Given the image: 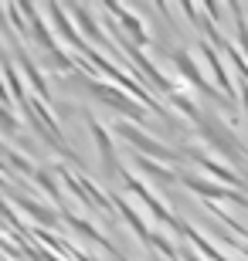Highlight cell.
Returning a JSON list of instances; mask_svg holds the SVG:
<instances>
[{"label": "cell", "instance_id": "3", "mask_svg": "<svg viewBox=\"0 0 248 261\" xmlns=\"http://www.w3.org/2000/svg\"><path fill=\"white\" fill-rule=\"evenodd\" d=\"M116 136H123L126 143L136 149V156H143V160H167L170 163V170L177 166V173H181V166H184V156H181V149H170V146H163V143H156L153 136H146L140 126H133V122H116Z\"/></svg>", "mask_w": 248, "mask_h": 261}, {"label": "cell", "instance_id": "9", "mask_svg": "<svg viewBox=\"0 0 248 261\" xmlns=\"http://www.w3.org/2000/svg\"><path fill=\"white\" fill-rule=\"evenodd\" d=\"M10 200L17 203L28 217H34L38 224H44V227H58V214L51 211V207H44V203H38V200H31V197L17 194V190H10Z\"/></svg>", "mask_w": 248, "mask_h": 261}, {"label": "cell", "instance_id": "6", "mask_svg": "<svg viewBox=\"0 0 248 261\" xmlns=\"http://www.w3.org/2000/svg\"><path fill=\"white\" fill-rule=\"evenodd\" d=\"M14 61H17V71L31 82V88H34V95H38V102H51V88H48V78H44V71H41L34 61H31V55L24 48H14Z\"/></svg>", "mask_w": 248, "mask_h": 261}, {"label": "cell", "instance_id": "5", "mask_svg": "<svg viewBox=\"0 0 248 261\" xmlns=\"http://www.w3.org/2000/svg\"><path fill=\"white\" fill-rule=\"evenodd\" d=\"M181 156H184V160H191V163H200L214 180H221V187H241V184H245V176H241V173H235L231 166L221 163L218 156L204 153V149H197V146H181Z\"/></svg>", "mask_w": 248, "mask_h": 261}, {"label": "cell", "instance_id": "15", "mask_svg": "<svg viewBox=\"0 0 248 261\" xmlns=\"http://www.w3.org/2000/svg\"><path fill=\"white\" fill-rule=\"evenodd\" d=\"M146 248H153V251H160V254H167V261H177V248H173V241H170V234H163V231H153L150 234V244Z\"/></svg>", "mask_w": 248, "mask_h": 261}, {"label": "cell", "instance_id": "4", "mask_svg": "<svg viewBox=\"0 0 248 261\" xmlns=\"http://www.w3.org/2000/svg\"><path fill=\"white\" fill-rule=\"evenodd\" d=\"M181 184L191 190V194H200V197H208V203H214V200H235V203H241V207H248V194H238V190H231V187H221V184H214V180H204V176H194V173H187V170H181Z\"/></svg>", "mask_w": 248, "mask_h": 261}, {"label": "cell", "instance_id": "14", "mask_svg": "<svg viewBox=\"0 0 248 261\" xmlns=\"http://www.w3.org/2000/svg\"><path fill=\"white\" fill-rule=\"evenodd\" d=\"M184 238H187V241H191V244H197L200 251H204V258H211V261H228V258H224V254L218 251V248H211V241H208V238H204V234H200V231H194L191 224H187V231H184Z\"/></svg>", "mask_w": 248, "mask_h": 261}, {"label": "cell", "instance_id": "17", "mask_svg": "<svg viewBox=\"0 0 248 261\" xmlns=\"http://www.w3.org/2000/svg\"><path fill=\"white\" fill-rule=\"evenodd\" d=\"M0 133L4 136H20V119L10 112V106H0Z\"/></svg>", "mask_w": 248, "mask_h": 261}, {"label": "cell", "instance_id": "20", "mask_svg": "<svg viewBox=\"0 0 248 261\" xmlns=\"http://www.w3.org/2000/svg\"><path fill=\"white\" fill-rule=\"evenodd\" d=\"M0 187H4V180H0Z\"/></svg>", "mask_w": 248, "mask_h": 261}, {"label": "cell", "instance_id": "1", "mask_svg": "<svg viewBox=\"0 0 248 261\" xmlns=\"http://www.w3.org/2000/svg\"><path fill=\"white\" fill-rule=\"evenodd\" d=\"M197 136L204 139V143L214 149V153L221 156V163H248V149H245V143H241L238 136H235V129L231 126H224L214 112H204L200 116V122H197Z\"/></svg>", "mask_w": 248, "mask_h": 261}, {"label": "cell", "instance_id": "8", "mask_svg": "<svg viewBox=\"0 0 248 261\" xmlns=\"http://www.w3.org/2000/svg\"><path fill=\"white\" fill-rule=\"evenodd\" d=\"M44 14H48L51 17V24H55V34H61V38L68 41V44H72V48L75 51H85L88 44H85V38H82V34H78L75 31V24H72V20H68V10L65 7H58V4H48V7H44Z\"/></svg>", "mask_w": 248, "mask_h": 261}, {"label": "cell", "instance_id": "2", "mask_svg": "<svg viewBox=\"0 0 248 261\" xmlns=\"http://www.w3.org/2000/svg\"><path fill=\"white\" fill-rule=\"evenodd\" d=\"M82 85H85V92H92L96 98H102L109 109H116L119 116H123V122H133V126H143L146 122V109H140V102H136L129 92H123V88L109 85V82H102V78H82Z\"/></svg>", "mask_w": 248, "mask_h": 261}, {"label": "cell", "instance_id": "10", "mask_svg": "<svg viewBox=\"0 0 248 261\" xmlns=\"http://www.w3.org/2000/svg\"><path fill=\"white\" fill-rule=\"evenodd\" d=\"M133 163L140 173H146L150 180H156L160 187H173V184H181V176H177V170H170V166H156L153 160H143V156H133Z\"/></svg>", "mask_w": 248, "mask_h": 261}, {"label": "cell", "instance_id": "18", "mask_svg": "<svg viewBox=\"0 0 248 261\" xmlns=\"http://www.w3.org/2000/svg\"><path fill=\"white\" fill-rule=\"evenodd\" d=\"M7 160H10L14 166H17V170H20L24 176H34V163L28 160V153H17V149H7Z\"/></svg>", "mask_w": 248, "mask_h": 261}, {"label": "cell", "instance_id": "13", "mask_svg": "<svg viewBox=\"0 0 248 261\" xmlns=\"http://www.w3.org/2000/svg\"><path fill=\"white\" fill-rule=\"evenodd\" d=\"M170 102H173V109H177V112H181L184 119H191L194 126H197V122H200V116H204V112H200V106L194 102L191 95H187V92H184V88H181V92H173V95H170Z\"/></svg>", "mask_w": 248, "mask_h": 261}, {"label": "cell", "instance_id": "12", "mask_svg": "<svg viewBox=\"0 0 248 261\" xmlns=\"http://www.w3.org/2000/svg\"><path fill=\"white\" fill-rule=\"evenodd\" d=\"M112 207H119V214L126 217V224H129V227H133L136 234H140V241L150 244V234H153V231L146 227V217H143V214L136 211V207H129V203H126L123 197H112Z\"/></svg>", "mask_w": 248, "mask_h": 261}, {"label": "cell", "instance_id": "11", "mask_svg": "<svg viewBox=\"0 0 248 261\" xmlns=\"http://www.w3.org/2000/svg\"><path fill=\"white\" fill-rule=\"evenodd\" d=\"M68 14L78 20V28L85 31L88 38L96 41V44H102V48H109V41H105V34H102V28H99V20L92 17V10L88 7H82V4H75V7H68Z\"/></svg>", "mask_w": 248, "mask_h": 261}, {"label": "cell", "instance_id": "7", "mask_svg": "<svg viewBox=\"0 0 248 261\" xmlns=\"http://www.w3.org/2000/svg\"><path fill=\"white\" fill-rule=\"evenodd\" d=\"M88 129H92V136H96V146H99V156H102L105 173L119 176V173H123V166H119V156H116V149H112V133H109L102 122H96V119H88Z\"/></svg>", "mask_w": 248, "mask_h": 261}, {"label": "cell", "instance_id": "19", "mask_svg": "<svg viewBox=\"0 0 248 261\" xmlns=\"http://www.w3.org/2000/svg\"><path fill=\"white\" fill-rule=\"evenodd\" d=\"M238 102H241V109H245V119H248V82H241V85H238Z\"/></svg>", "mask_w": 248, "mask_h": 261}, {"label": "cell", "instance_id": "21", "mask_svg": "<svg viewBox=\"0 0 248 261\" xmlns=\"http://www.w3.org/2000/svg\"><path fill=\"white\" fill-rule=\"evenodd\" d=\"M245 14H248V10H245Z\"/></svg>", "mask_w": 248, "mask_h": 261}, {"label": "cell", "instance_id": "16", "mask_svg": "<svg viewBox=\"0 0 248 261\" xmlns=\"http://www.w3.org/2000/svg\"><path fill=\"white\" fill-rule=\"evenodd\" d=\"M34 180L41 184V190L51 197V200H58L61 207H65V200H61V190H58V184H55V173L51 170H34Z\"/></svg>", "mask_w": 248, "mask_h": 261}]
</instances>
